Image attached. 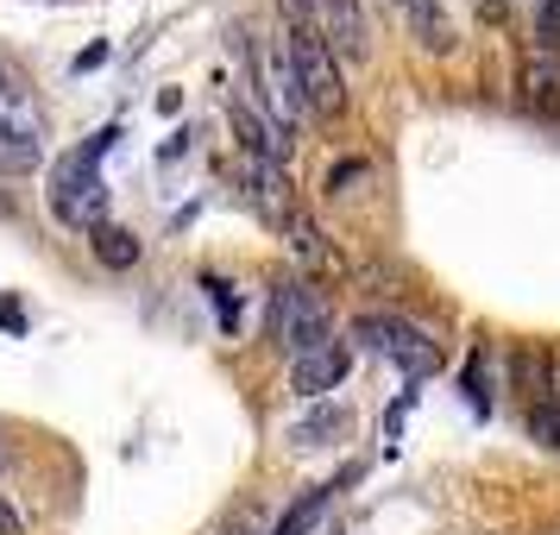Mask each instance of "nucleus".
Masks as SVG:
<instances>
[{
	"label": "nucleus",
	"instance_id": "3",
	"mask_svg": "<svg viewBox=\"0 0 560 535\" xmlns=\"http://www.w3.org/2000/svg\"><path fill=\"white\" fill-rule=\"evenodd\" d=\"M328 328H334V309L308 278H283L271 290V322H265L271 347H283L290 359H303L315 347H328Z\"/></svg>",
	"mask_w": 560,
	"mask_h": 535
},
{
	"label": "nucleus",
	"instance_id": "11",
	"mask_svg": "<svg viewBox=\"0 0 560 535\" xmlns=\"http://www.w3.org/2000/svg\"><path fill=\"white\" fill-rule=\"evenodd\" d=\"M510 391L516 397H555V359H548V347H535V340H523L516 353H510Z\"/></svg>",
	"mask_w": 560,
	"mask_h": 535
},
{
	"label": "nucleus",
	"instance_id": "6",
	"mask_svg": "<svg viewBox=\"0 0 560 535\" xmlns=\"http://www.w3.org/2000/svg\"><path fill=\"white\" fill-rule=\"evenodd\" d=\"M246 63H253L258 102L271 107V127L290 132L296 127V114H303V102H296V77H290V57L283 51H258L253 38H246Z\"/></svg>",
	"mask_w": 560,
	"mask_h": 535
},
{
	"label": "nucleus",
	"instance_id": "4",
	"mask_svg": "<svg viewBox=\"0 0 560 535\" xmlns=\"http://www.w3.org/2000/svg\"><path fill=\"white\" fill-rule=\"evenodd\" d=\"M45 152V107L20 70L0 63V171H32Z\"/></svg>",
	"mask_w": 560,
	"mask_h": 535
},
{
	"label": "nucleus",
	"instance_id": "19",
	"mask_svg": "<svg viewBox=\"0 0 560 535\" xmlns=\"http://www.w3.org/2000/svg\"><path fill=\"white\" fill-rule=\"evenodd\" d=\"M0 328H7V334H26V315H20V303H0Z\"/></svg>",
	"mask_w": 560,
	"mask_h": 535
},
{
	"label": "nucleus",
	"instance_id": "13",
	"mask_svg": "<svg viewBox=\"0 0 560 535\" xmlns=\"http://www.w3.org/2000/svg\"><path fill=\"white\" fill-rule=\"evenodd\" d=\"M89 246H95V258H102L107 271H132V265H139V240H132L127 228H95Z\"/></svg>",
	"mask_w": 560,
	"mask_h": 535
},
{
	"label": "nucleus",
	"instance_id": "9",
	"mask_svg": "<svg viewBox=\"0 0 560 535\" xmlns=\"http://www.w3.org/2000/svg\"><path fill=\"white\" fill-rule=\"evenodd\" d=\"M397 13H404L409 38L422 45V51H454V20L441 13V0H390Z\"/></svg>",
	"mask_w": 560,
	"mask_h": 535
},
{
	"label": "nucleus",
	"instance_id": "18",
	"mask_svg": "<svg viewBox=\"0 0 560 535\" xmlns=\"http://www.w3.org/2000/svg\"><path fill=\"white\" fill-rule=\"evenodd\" d=\"M359 177H365V164H340L328 177V196H347V183H359Z\"/></svg>",
	"mask_w": 560,
	"mask_h": 535
},
{
	"label": "nucleus",
	"instance_id": "17",
	"mask_svg": "<svg viewBox=\"0 0 560 535\" xmlns=\"http://www.w3.org/2000/svg\"><path fill=\"white\" fill-rule=\"evenodd\" d=\"M529 441H541V447H560V391H555V397H535V404H529Z\"/></svg>",
	"mask_w": 560,
	"mask_h": 535
},
{
	"label": "nucleus",
	"instance_id": "5",
	"mask_svg": "<svg viewBox=\"0 0 560 535\" xmlns=\"http://www.w3.org/2000/svg\"><path fill=\"white\" fill-rule=\"evenodd\" d=\"M359 340H372L404 379H429V372H441V347H434L422 328L397 322V315H365V322H359Z\"/></svg>",
	"mask_w": 560,
	"mask_h": 535
},
{
	"label": "nucleus",
	"instance_id": "8",
	"mask_svg": "<svg viewBox=\"0 0 560 535\" xmlns=\"http://www.w3.org/2000/svg\"><path fill=\"white\" fill-rule=\"evenodd\" d=\"M233 139H240V158H265V164H283L290 158V139L253 102H233Z\"/></svg>",
	"mask_w": 560,
	"mask_h": 535
},
{
	"label": "nucleus",
	"instance_id": "7",
	"mask_svg": "<svg viewBox=\"0 0 560 535\" xmlns=\"http://www.w3.org/2000/svg\"><path fill=\"white\" fill-rule=\"evenodd\" d=\"M347 372H353V353H347L340 340H328V347H315V353L290 359V391L315 404V397H328L334 384H347Z\"/></svg>",
	"mask_w": 560,
	"mask_h": 535
},
{
	"label": "nucleus",
	"instance_id": "2",
	"mask_svg": "<svg viewBox=\"0 0 560 535\" xmlns=\"http://www.w3.org/2000/svg\"><path fill=\"white\" fill-rule=\"evenodd\" d=\"M283 57H290L296 102L308 120H340L347 82H340V63H334V45L322 38V26H283Z\"/></svg>",
	"mask_w": 560,
	"mask_h": 535
},
{
	"label": "nucleus",
	"instance_id": "21",
	"mask_svg": "<svg viewBox=\"0 0 560 535\" xmlns=\"http://www.w3.org/2000/svg\"><path fill=\"white\" fill-rule=\"evenodd\" d=\"M0 530H7V535H20V523H13V510H7V504H0Z\"/></svg>",
	"mask_w": 560,
	"mask_h": 535
},
{
	"label": "nucleus",
	"instance_id": "12",
	"mask_svg": "<svg viewBox=\"0 0 560 535\" xmlns=\"http://www.w3.org/2000/svg\"><path fill=\"white\" fill-rule=\"evenodd\" d=\"M523 95H529V107H541V114H560V51L535 45L529 63H523Z\"/></svg>",
	"mask_w": 560,
	"mask_h": 535
},
{
	"label": "nucleus",
	"instance_id": "14",
	"mask_svg": "<svg viewBox=\"0 0 560 535\" xmlns=\"http://www.w3.org/2000/svg\"><path fill=\"white\" fill-rule=\"evenodd\" d=\"M283 246H290V253L303 258V265H328V240H322V233H315V221H308L303 208H296V214H290V221H283Z\"/></svg>",
	"mask_w": 560,
	"mask_h": 535
},
{
	"label": "nucleus",
	"instance_id": "15",
	"mask_svg": "<svg viewBox=\"0 0 560 535\" xmlns=\"http://www.w3.org/2000/svg\"><path fill=\"white\" fill-rule=\"evenodd\" d=\"M334 491H340V479H334V485H315V491H303V504H290V510H283V523H278L271 535H308V530H315V516L328 510Z\"/></svg>",
	"mask_w": 560,
	"mask_h": 535
},
{
	"label": "nucleus",
	"instance_id": "16",
	"mask_svg": "<svg viewBox=\"0 0 560 535\" xmlns=\"http://www.w3.org/2000/svg\"><path fill=\"white\" fill-rule=\"evenodd\" d=\"M334 434H347V409H308L303 422L290 429V441H303V447H328Z\"/></svg>",
	"mask_w": 560,
	"mask_h": 535
},
{
	"label": "nucleus",
	"instance_id": "20",
	"mask_svg": "<svg viewBox=\"0 0 560 535\" xmlns=\"http://www.w3.org/2000/svg\"><path fill=\"white\" fill-rule=\"evenodd\" d=\"M95 63H107V45H89V51L77 57V77H82V70H95Z\"/></svg>",
	"mask_w": 560,
	"mask_h": 535
},
{
	"label": "nucleus",
	"instance_id": "10",
	"mask_svg": "<svg viewBox=\"0 0 560 535\" xmlns=\"http://www.w3.org/2000/svg\"><path fill=\"white\" fill-rule=\"evenodd\" d=\"M322 38H328L334 51L347 57H365V7L359 0H322Z\"/></svg>",
	"mask_w": 560,
	"mask_h": 535
},
{
	"label": "nucleus",
	"instance_id": "1",
	"mask_svg": "<svg viewBox=\"0 0 560 535\" xmlns=\"http://www.w3.org/2000/svg\"><path fill=\"white\" fill-rule=\"evenodd\" d=\"M114 139H120V127H102V132H89L77 152H63L51 164V177H45V202H51V214L63 221V228H77V233L107 228L102 158H107V146H114Z\"/></svg>",
	"mask_w": 560,
	"mask_h": 535
}]
</instances>
